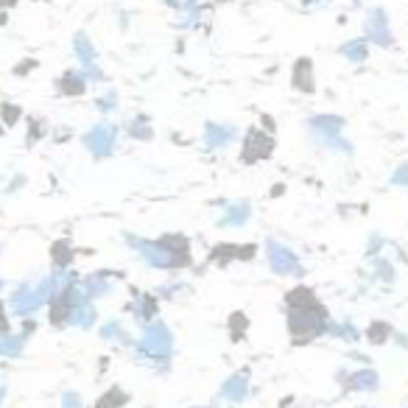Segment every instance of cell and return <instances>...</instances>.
<instances>
[{
    "mask_svg": "<svg viewBox=\"0 0 408 408\" xmlns=\"http://www.w3.org/2000/svg\"><path fill=\"white\" fill-rule=\"evenodd\" d=\"M171 330L166 328L162 321H148L146 324V333H143V341H140V352L154 361V363H168V355H171Z\"/></svg>",
    "mask_w": 408,
    "mask_h": 408,
    "instance_id": "obj_1",
    "label": "cell"
},
{
    "mask_svg": "<svg viewBox=\"0 0 408 408\" xmlns=\"http://www.w3.org/2000/svg\"><path fill=\"white\" fill-rule=\"evenodd\" d=\"M308 129L313 132V137L328 146V148H336V151H350V143H344V120L341 117H333V115H319L313 117Z\"/></svg>",
    "mask_w": 408,
    "mask_h": 408,
    "instance_id": "obj_2",
    "label": "cell"
},
{
    "mask_svg": "<svg viewBox=\"0 0 408 408\" xmlns=\"http://www.w3.org/2000/svg\"><path fill=\"white\" fill-rule=\"evenodd\" d=\"M117 135H120L117 126H112V124H98V126H93V129L84 135V146H87L95 157H109V154L115 151V146H117Z\"/></svg>",
    "mask_w": 408,
    "mask_h": 408,
    "instance_id": "obj_3",
    "label": "cell"
},
{
    "mask_svg": "<svg viewBox=\"0 0 408 408\" xmlns=\"http://www.w3.org/2000/svg\"><path fill=\"white\" fill-rule=\"evenodd\" d=\"M269 263H271V271L288 277V274H302V263L299 258L285 247L280 240H269Z\"/></svg>",
    "mask_w": 408,
    "mask_h": 408,
    "instance_id": "obj_4",
    "label": "cell"
},
{
    "mask_svg": "<svg viewBox=\"0 0 408 408\" xmlns=\"http://www.w3.org/2000/svg\"><path fill=\"white\" fill-rule=\"evenodd\" d=\"M366 43H378V45H392V28H389V14L383 9H370L366 12Z\"/></svg>",
    "mask_w": 408,
    "mask_h": 408,
    "instance_id": "obj_5",
    "label": "cell"
},
{
    "mask_svg": "<svg viewBox=\"0 0 408 408\" xmlns=\"http://www.w3.org/2000/svg\"><path fill=\"white\" fill-rule=\"evenodd\" d=\"M274 148V140L269 135H263L260 129H252L247 135V143H243V162H255V159H263L269 157Z\"/></svg>",
    "mask_w": 408,
    "mask_h": 408,
    "instance_id": "obj_6",
    "label": "cell"
},
{
    "mask_svg": "<svg viewBox=\"0 0 408 408\" xmlns=\"http://www.w3.org/2000/svg\"><path fill=\"white\" fill-rule=\"evenodd\" d=\"M235 137H238L235 126H227V124H207V126H204V146H207L210 151L227 148Z\"/></svg>",
    "mask_w": 408,
    "mask_h": 408,
    "instance_id": "obj_7",
    "label": "cell"
},
{
    "mask_svg": "<svg viewBox=\"0 0 408 408\" xmlns=\"http://www.w3.org/2000/svg\"><path fill=\"white\" fill-rule=\"evenodd\" d=\"M341 381H347V389H355V392H378V375L370 366H363V370L352 372V375H341Z\"/></svg>",
    "mask_w": 408,
    "mask_h": 408,
    "instance_id": "obj_8",
    "label": "cell"
},
{
    "mask_svg": "<svg viewBox=\"0 0 408 408\" xmlns=\"http://www.w3.org/2000/svg\"><path fill=\"white\" fill-rule=\"evenodd\" d=\"M249 213H252V207H249L247 201H232L229 207H227V213L218 218V224L221 227H240V224L249 221Z\"/></svg>",
    "mask_w": 408,
    "mask_h": 408,
    "instance_id": "obj_9",
    "label": "cell"
},
{
    "mask_svg": "<svg viewBox=\"0 0 408 408\" xmlns=\"http://www.w3.org/2000/svg\"><path fill=\"white\" fill-rule=\"evenodd\" d=\"M59 90L65 95H81L87 90V76L81 70H67L62 78H59Z\"/></svg>",
    "mask_w": 408,
    "mask_h": 408,
    "instance_id": "obj_10",
    "label": "cell"
},
{
    "mask_svg": "<svg viewBox=\"0 0 408 408\" xmlns=\"http://www.w3.org/2000/svg\"><path fill=\"white\" fill-rule=\"evenodd\" d=\"M247 392H249V378H247V372H238L235 378H229L227 383H224V397L227 400H232V403H240L243 397H247Z\"/></svg>",
    "mask_w": 408,
    "mask_h": 408,
    "instance_id": "obj_11",
    "label": "cell"
},
{
    "mask_svg": "<svg viewBox=\"0 0 408 408\" xmlns=\"http://www.w3.org/2000/svg\"><path fill=\"white\" fill-rule=\"evenodd\" d=\"M294 87L297 90H305V93L313 90V70H310V62L308 59H299L297 67H294Z\"/></svg>",
    "mask_w": 408,
    "mask_h": 408,
    "instance_id": "obj_12",
    "label": "cell"
},
{
    "mask_svg": "<svg viewBox=\"0 0 408 408\" xmlns=\"http://www.w3.org/2000/svg\"><path fill=\"white\" fill-rule=\"evenodd\" d=\"M341 56H347L350 62H363L366 56H370V45L363 43V39H352V43H347L344 48H341Z\"/></svg>",
    "mask_w": 408,
    "mask_h": 408,
    "instance_id": "obj_13",
    "label": "cell"
},
{
    "mask_svg": "<svg viewBox=\"0 0 408 408\" xmlns=\"http://www.w3.org/2000/svg\"><path fill=\"white\" fill-rule=\"evenodd\" d=\"M366 339H370L372 344H386L392 339V328L386 321H372L370 328H366Z\"/></svg>",
    "mask_w": 408,
    "mask_h": 408,
    "instance_id": "obj_14",
    "label": "cell"
},
{
    "mask_svg": "<svg viewBox=\"0 0 408 408\" xmlns=\"http://www.w3.org/2000/svg\"><path fill=\"white\" fill-rule=\"evenodd\" d=\"M126 132H129L135 140H151V126H148V120H146L143 115H137V117L129 120Z\"/></svg>",
    "mask_w": 408,
    "mask_h": 408,
    "instance_id": "obj_15",
    "label": "cell"
},
{
    "mask_svg": "<svg viewBox=\"0 0 408 408\" xmlns=\"http://www.w3.org/2000/svg\"><path fill=\"white\" fill-rule=\"evenodd\" d=\"M392 185H397V188H408V162H403V166H397L394 168V174H392V179H389Z\"/></svg>",
    "mask_w": 408,
    "mask_h": 408,
    "instance_id": "obj_16",
    "label": "cell"
},
{
    "mask_svg": "<svg viewBox=\"0 0 408 408\" xmlns=\"http://www.w3.org/2000/svg\"><path fill=\"white\" fill-rule=\"evenodd\" d=\"M95 106L101 109V112H112L115 106H117V95H115V90H109V93H104L98 101H95Z\"/></svg>",
    "mask_w": 408,
    "mask_h": 408,
    "instance_id": "obj_17",
    "label": "cell"
},
{
    "mask_svg": "<svg viewBox=\"0 0 408 408\" xmlns=\"http://www.w3.org/2000/svg\"><path fill=\"white\" fill-rule=\"evenodd\" d=\"M17 106H3V117H6V124H14V117H17V112H14Z\"/></svg>",
    "mask_w": 408,
    "mask_h": 408,
    "instance_id": "obj_18",
    "label": "cell"
},
{
    "mask_svg": "<svg viewBox=\"0 0 408 408\" xmlns=\"http://www.w3.org/2000/svg\"><path fill=\"white\" fill-rule=\"evenodd\" d=\"M171 6H196V0H166Z\"/></svg>",
    "mask_w": 408,
    "mask_h": 408,
    "instance_id": "obj_19",
    "label": "cell"
}]
</instances>
